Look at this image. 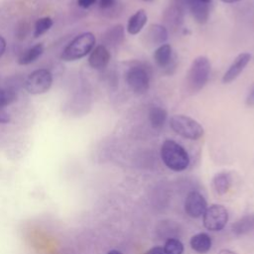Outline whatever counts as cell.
<instances>
[{"instance_id": "obj_1", "label": "cell", "mask_w": 254, "mask_h": 254, "mask_svg": "<svg viewBox=\"0 0 254 254\" xmlns=\"http://www.w3.org/2000/svg\"><path fill=\"white\" fill-rule=\"evenodd\" d=\"M164 164L175 172H182L190 165V157L183 146L173 140H166L161 147Z\"/></svg>"}, {"instance_id": "obj_2", "label": "cell", "mask_w": 254, "mask_h": 254, "mask_svg": "<svg viewBox=\"0 0 254 254\" xmlns=\"http://www.w3.org/2000/svg\"><path fill=\"white\" fill-rule=\"evenodd\" d=\"M210 73V63L206 57L193 60L187 74V87L191 93L198 92L206 84Z\"/></svg>"}, {"instance_id": "obj_3", "label": "cell", "mask_w": 254, "mask_h": 254, "mask_svg": "<svg viewBox=\"0 0 254 254\" xmlns=\"http://www.w3.org/2000/svg\"><path fill=\"white\" fill-rule=\"evenodd\" d=\"M95 37L92 33L86 32L76 36L63 51L62 60L65 62L77 61L88 55L95 45Z\"/></svg>"}, {"instance_id": "obj_4", "label": "cell", "mask_w": 254, "mask_h": 254, "mask_svg": "<svg viewBox=\"0 0 254 254\" xmlns=\"http://www.w3.org/2000/svg\"><path fill=\"white\" fill-rule=\"evenodd\" d=\"M170 127L178 135L190 139L197 140L203 135L202 126L191 117L183 114H176L170 119Z\"/></svg>"}, {"instance_id": "obj_5", "label": "cell", "mask_w": 254, "mask_h": 254, "mask_svg": "<svg viewBox=\"0 0 254 254\" xmlns=\"http://www.w3.org/2000/svg\"><path fill=\"white\" fill-rule=\"evenodd\" d=\"M52 83V73L48 69L41 68L29 74L25 82V87L31 94H43L51 88Z\"/></svg>"}, {"instance_id": "obj_6", "label": "cell", "mask_w": 254, "mask_h": 254, "mask_svg": "<svg viewBox=\"0 0 254 254\" xmlns=\"http://www.w3.org/2000/svg\"><path fill=\"white\" fill-rule=\"evenodd\" d=\"M228 221V212L221 204H211L208 206L203 215V226L210 231H219L224 228Z\"/></svg>"}, {"instance_id": "obj_7", "label": "cell", "mask_w": 254, "mask_h": 254, "mask_svg": "<svg viewBox=\"0 0 254 254\" xmlns=\"http://www.w3.org/2000/svg\"><path fill=\"white\" fill-rule=\"evenodd\" d=\"M126 82L128 86L137 94H144L148 91L150 78L147 70L139 65L131 66L126 72Z\"/></svg>"}, {"instance_id": "obj_8", "label": "cell", "mask_w": 254, "mask_h": 254, "mask_svg": "<svg viewBox=\"0 0 254 254\" xmlns=\"http://www.w3.org/2000/svg\"><path fill=\"white\" fill-rule=\"evenodd\" d=\"M207 208V202L203 195L198 191H190L185 200V210L188 215L197 218L203 215Z\"/></svg>"}, {"instance_id": "obj_9", "label": "cell", "mask_w": 254, "mask_h": 254, "mask_svg": "<svg viewBox=\"0 0 254 254\" xmlns=\"http://www.w3.org/2000/svg\"><path fill=\"white\" fill-rule=\"evenodd\" d=\"M154 60L161 68L166 69L169 73L172 72L171 68L176 66V56L169 44H163L157 48L154 53Z\"/></svg>"}, {"instance_id": "obj_10", "label": "cell", "mask_w": 254, "mask_h": 254, "mask_svg": "<svg viewBox=\"0 0 254 254\" xmlns=\"http://www.w3.org/2000/svg\"><path fill=\"white\" fill-rule=\"evenodd\" d=\"M250 60H251V55L249 53H242L238 55L234 59V61L232 62L228 69L223 74L222 81L224 83H229L234 79H236L239 76V74L244 70L246 65L249 64Z\"/></svg>"}, {"instance_id": "obj_11", "label": "cell", "mask_w": 254, "mask_h": 254, "mask_svg": "<svg viewBox=\"0 0 254 254\" xmlns=\"http://www.w3.org/2000/svg\"><path fill=\"white\" fill-rule=\"evenodd\" d=\"M110 61V53L103 45L96 46L88 57V64L92 68L101 69L105 67Z\"/></svg>"}, {"instance_id": "obj_12", "label": "cell", "mask_w": 254, "mask_h": 254, "mask_svg": "<svg viewBox=\"0 0 254 254\" xmlns=\"http://www.w3.org/2000/svg\"><path fill=\"white\" fill-rule=\"evenodd\" d=\"M186 6L197 23L204 24L207 21L209 15L208 3L199 0H186Z\"/></svg>"}, {"instance_id": "obj_13", "label": "cell", "mask_w": 254, "mask_h": 254, "mask_svg": "<svg viewBox=\"0 0 254 254\" xmlns=\"http://www.w3.org/2000/svg\"><path fill=\"white\" fill-rule=\"evenodd\" d=\"M146 37H147V41L151 45L161 46L165 44V42L168 40V31L162 25L153 24L147 30Z\"/></svg>"}, {"instance_id": "obj_14", "label": "cell", "mask_w": 254, "mask_h": 254, "mask_svg": "<svg viewBox=\"0 0 254 254\" xmlns=\"http://www.w3.org/2000/svg\"><path fill=\"white\" fill-rule=\"evenodd\" d=\"M211 243L212 242L210 236L204 232L194 234L190 240V245L191 249L200 254L208 252L211 248Z\"/></svg>"}, {"instance_id": "obj_15", "label": "cell", "mask_w": 254, "mask_h": 254, "mask_svg": "<svg viewBox=\"0 0 254 254\" xmlns=\"http://www.w3.org/2000/svg\"><path fill=\"white\" fill-rule=\"evenodd\" d=\"M147 23V14L143 9L138 10L128 20L127 31L130 35H137Z\"/></svg>"}, {"instance_id": "obj_16", "label": "cell", "mask_w": 254, "mask_h": 254, "mask_svg": "<svg viewBox=\"0 0 254 254\" xmlns=\"http://www.w3.org/2000/svg\"><path fill=\"white\" fill-rule=\"evenodd\" d=\"M254 230V213L246 214L232 224V232L237 235H244Z\"/></svg>"}, {"instance_id": "obj_17", "label": "cell", "mask_w": 254, "mask_h": 254, "mask_svg": "<svg viewBox=\"0 0 254 254\" xmlns=\"http://www.w3.org/2000/svg\"><path fill=\"white\" fill-rule=\"evenodd\" d=\"M231 176L226 172H220L216 174L212 179L213 190L218 194L226 193L231 187Z\"/></svg>"}, {"instance_id": "obj_18", "label": "cell", "mask_w": 254, "mask_h": 254, "mask_svg": "<svg viewBox=\"0 0 254 254\" xmlns=\"http://www.w3.org/2000/svg\"><path fill=\"white\" fill-rule=\"evenodd\" d=\"M44 53V46L43 44L39 43L36 44L35 46L31 47L30 49H28L26 52H24L21 57L18 60L19 64L22 65H26V64H30L32 63H34L35 61H37L42 54Z\"/></svg>"}, {"instance_id": "obj_19", "label": "cell", "mask_w": 254, "mask_h": 254, "mask_svg": "<svg viewBox=\"0 0 254 254\" xmlns=\"http://www.w3.org/2000/svg\"><path fill=\"white\" fill-rule=\"evenodd\" d=\"M167 120V111L161 106H152L149 109V121L153 128L160 129Z\"/></svg>"}, {"instance_id": "obj_20", "label": "cell", "mask_w": 254, "mask_h": 254, "mask_svg": "<svg viewBox=\"0 0 254 254\" xmlns=\"http://www.w3.org/2000/svg\"><path fill=\"white\" fill-rule=\"evenodd\" d=\"M163 248L166 254H183L184 252L183 243L176 238H169Z\"/></svg>"}, {"instance_id": "obj_21", "label": "cell", "mask_w": 254, "mask_h": 254, "mask_svg": "<svg viewBox=\"0 0 254 254\" xmlns=\"http://www.w3.org/2000/svg\"><path fill=\"white\" fill-rule=\"evenodd\" d=\"M53 26V20L50 17H43L40 18L36 24H35V30H34V36L35 38H38L45 34L47 31L51 29Z\"/></svg>"}, {"instance_id": "obj_22", "label": "cell", "mask_w": 254, "mask_h": 254, "mask_svg": "<svg viewBox=\"0 0 254 254\" xmlns=\"http://www.w3.org/2000/svg\"><path fill=\"white\" fill-rule=\"evenodd\" d=\"M107 41L111 45H116L122 42L124 39V29L122 25H116L112 29H110L106 36Z\"/></svg>"}, {"instance_id": "obj_23", "label": "cell", "mask_w": 254, "mask_h": 254, "mask_svg": "<svg viewBox=\"0 0 254 254\" xmlns=\"http://www.w3.org/2000/svg\"><path fill=\"white\" fill-rule=\"evenodd\" d=\"M10 122V115L6 110V106L0 104V123L5 124Z\"/></svg>"}, {"instance_id": "obj_24", "label": "cell", "mask_w": 254, "mask_h": 254, "mask_svg": "<svg viewBox=\"0 0 254 254\" xmlns=\"http://www.w3.org/2000/svg\"><path fill=\"white\" fill-rule=\"evenodd\" d=\"M246 104L248 106H254V84L252 85V87L250 88V90L248 91V94L246 96Z\"/></svg>"}, {"instance_id": "obj_25", "label": "cell", "mask_w": 254, "mask_h": 254, "mask_svg": "<svg viewBox=\"0 0 254 254\" xmlns=\"http://www.w3.org/2000/svg\"><path fill=\"white\" fill-rule=\"evenodd\" d=\"M144 254H166L164 251V248L161 246H154L147 250Z\"/></svg>"}, {"instance_id": "obj_26", "label": "cell", "mask_w": 254, "mask_h": 254, "mask_svg": "<svg viewBox=\"0 0 254 254\" xmlns=\"http://www.w3.org/2000/svg\"><path fill=\"white\" fill-rule=\"evenodd\" d=\"M95 2H96V0H77L78 5L82 8H88Z\"/></svg>"}, {"instance_id": "obj_27", "label": "cell", "mask_w": 254, "mask_h": 254, "mask_svg": "<svg viewBox=\"0 0 254 254\" xmlns=\"http://www.w3.org/2000/svg\"><path fill=\"white\" fill-rule=\"evenodd\" d=\"M114 3V0H100L99 4L101 8H108L110 6H112Z\"/></svg>"}, {"instance_id": "obj_28", "label": "cell", "mask_w": 254, "mask_h": 254, "mask_svg": "<svg viewBox=\"0 0 254 254\" xmlns=\"http://www.w3.org/2000/svg\"><path fill=\"white\" fill-rule=\"evenodd\" d=\"M5 49H6V42H5L4 38L0 36V58L3 56Z\"/></svg>"}, {"instance_id": "obj_29", "label": "cell", "mask_w": 254, "mask_h": 254, "mask_svg": "<svg viewBox=\"0 0 254 254\" xmlns=\"http://www.w3.org/2000/svg\"><path fill=\"white\" fill-rule=\"evenodd\" d=\"M217 254H237V253L234 252V251H231L229 249H222Z\"/></svg>"}, {"instance_id": "obj_30", "label": "cell", "mask_w": 254, "mask_h": 254, "mask_svg": "<svg viewBox=\"0 0 254 254\" xmlns=\"http://www.w3.org/2000/svg\"><path fill=\"white\" fill-rule=\"evenodd\" d=\"M107 254H122L119 250H116V249H113V250H110Z\"/></svg>"}, {"instance_id": "obj_31", "label": "cell", "mask_w": 254, "mask_h": 254, "mask_svg": "<svg viewBox=\"0 0 254 254\" xmlns=\"http://www.w3.org/2000/svg\"><path fill=\"white\" fill-rule=\"evenodd\" d=\"M222 1L223 3H227V4H230V3H235V2H238L240 0H220Z\"/></svg>"}, {"instance_id": "obj_32", "label": "cell", "mask_w": 254, "mask_h": 254, "mask_svg": "<svg viewBox=\"0 0 254 254\" xmlns=\"http://www.w3.org/2000/svg\"><path fill=\"white\" fill-rule=\"evenodd\" d=\"M199 1H202V2H205V3H209L211 0H199Z\"/></svg>"}, {"instance_id": "obj_33", "label": "cell", "mask_w": 254, "mask_h": 254, "mask_svg": "<svg viewBox=\"0 0 254 254\" xmlns=\"http://www.w3.org/2000/svg\"><path fill=\"white\" fill-rule=\"evenodd\" d=\"M144 1H151V0H144Z\"/></svg>"}]
</instances>
